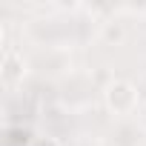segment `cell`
<instances>
[{
  "label": "cell",
  "mask_w": 146,
  "mask_h": 146,
  "mask_svg": "<svg viewBox=\"0 0 146 146\" xmlns=\"http://www.w3.org/2000/svg\"><path fill=\"white\" fill-rule=\"evenodd\" d=\"M103 100L115 117H129L137 109V89L129 80H112L103 89Z\"/></svg>",
  "instance_id": "obj_1"
},
{
  "label": "cell",
  "mask_w": 146,
  "mask_h": 146,
  "mask_svg": "<svg viewBox=\"0 0 146 146\" xmlns=\"http://www.w3.org/2000/svg\"><path fill=\"white\" fill-rule=\"evenodd\" d=\"M26 72H29V63H26V57H23L17 49L6 46V52H3V60H0V80H3L6 86H15V83H20V80L26 78Z\"/></svg>",
  "instance_id": "obj_2"
},
{
  "label": "cell",
  "mask_w": 146,
  "mask_h": 146,
  "mask_svg": "<svg viewBox=\"0 0 146 146\" xmlns=\"http://www.w3.org/2000/svg\"><path fill=\"white\" fill-rule=\"evenodd\" d=\"M132 137H146V132L137 123H120L117 132L112 135V146H143L140 140H132Z\"/></svg>",
  "instance_id": "obj_3"
},
{
  "label": "cell",
  "mask_w": 146,
  "mask_h": 146,
  "mask_svg": "<svg viewBox=\"0 0 146 146\" xmlns=\"http://www.w3.org/2000/svg\"><path fill=\"white\" fill-rule=\"evenodd\" d=\"M123 37H126V29H123L120 20L112 17V20H103V23H100V40L117 46V43H123Z\"/></svg>",
  "instance_id": "obj_4"
},
{
  "label": "cell",
  "mask_w": 146,
  "mask_h": 146,
  "mask_svg": "<svg viewBox=\"0 0 146 146\" xmlns=\"http://www.w3.org/2000/svg\"><path fill=\"white\" fill-rule=\"evenodd\" d=\"M32 146H60V143H57L54 137H37V140H35Z\"/></svg>",
  "instance_id": "obj_5"
}]
</instances>
